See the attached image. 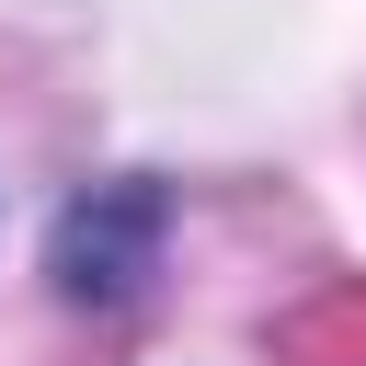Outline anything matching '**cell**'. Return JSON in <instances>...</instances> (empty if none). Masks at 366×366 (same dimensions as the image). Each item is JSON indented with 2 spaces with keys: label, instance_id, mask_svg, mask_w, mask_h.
<instances>
[{
  "label": "cell",
  "instance_id": "cell-1",
  "mask_svg": "<svg viewBox=\"0 0 366 366\" xmlns=\"http://www.w3.org/2000/svg\"><path fill=\"white\" fill-rule=\"evenodd\" d=\"M149 252H160V194H149V183L80 194L69 229H57V286H69V297H137Z\"/></svg>",
  "mask_w": 366,
  "mask_h": 366
}]
</instances>
